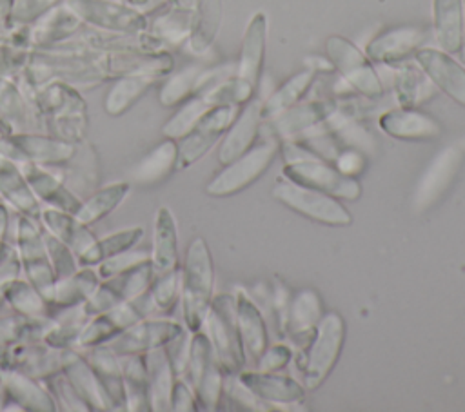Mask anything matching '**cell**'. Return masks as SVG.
<instances>
[{"label": "cell", "instance_id": "1", "mask_svg": "<svg viewBox=\"0 0 465 412\" xmlns=\"http://www.w3.org/2000/svg\"><path fill=\"white\" fill-rule=\"evenodd\" d=\"M182 314L187 330L196 332L202 329L209 310L214 289V265L207 241L196 236L183 258L182 265Z\"/></svg>", "mask_w": 465, "mask_h": 412}, {"label": "cell", "instance_id": "2", "mask_svg": "<svg viewBox=\"0 0 465 412\" xmlns=\"http://www.w3.org/2000/svg\"><path fill=\"white\" fill-rule=\"evenodd\" d=\"M345 341V321L338 312H327L320 319L314 336L302 356V383L305 390L318 388L338 363Z\"/></svg>", "mask_w": 465, "mask_h": 412}, {"label": "cell", "instance_id": "3", "mask_svg": "<svg viewBox=\"0 0 465 412\" xmlns=\"http://www.w3.org/2000/svg\"><path fill=\"white\" fill-rule=\"evenodd\" d=\"M182 378L193 387L198 410H216L220 407L225 370L216 359L203 329L191 332L187 365Z\"/></svg>", "mask_w": 465, "mask_h": 412}, {"label": "cell", "instance_id": "4", "mask_svg": "<svg viewBox=\"0 0 465 412\" xmlns=\"http://www.w3.org/2000/svg\"><path fill=\"white\" fill-rule=\"evenodd\" d=\"M205 334L213 345L214 356L227 374H238L243 367V345L240 338L236 303L231 294L213 296L203 325Z\"/></svg>", "mask_w": 465, "mask_h": 412}, {"label": "cell", "instance_id": "5", "mask_svg": "<svg viewBox=\"0 0 465 412\" xmlns=\"http://www.w3.org/2000/svg\"><path fill=\"white\" fill-rule=\"evenodd\" d=\"M271 194L276 201L311 221L329 227H349L352 223L351 212L338 201V198L296 183L285 176L274 181Z\"/></svg>", "mask_w": 465, "mask_h": 412}, {"label": "cell", "instance_id": "6", "mask_svg": "<svg viewBox=\"0 0 465 412\" xmlns=\"http://www.w3.org/2000/svg\"><path fill=\"white\" fill-rule=\"evenodd\" d=\"M278 151V140L272 136L262 140L236 160L225 163L223 169L205 185V192L213 198H227L247 189L269 169Z\"/></svg>", "mask_w": 465, "mask_h": 412}, {"label": "cell", "instance_id": "7", "mask_svg": "<svg viewBox=\"0 0 465 412\" xmlns=\"http://www.w3.org/2000/svg\"><path fill=\"white\" fill-rule=\"evenodd\" d=\"M15 247L22 276L33 283L49 301L53 285L56 281V276L53 272V267L47 260L45 243H44V229L40 223L27 216H16V231H15Z\"/></svg>", "mask_w": 465, "mask_h": 412}, {"label": "cell", "instance_id": "8", "mask_svg": "<svg viewBox=\"0 0 465 412\" xmlns=\"http://www.w3.org/2000/svg\"><path fill=\"white\" fill-rule=\"evenodd\" d=\"M283 176L338 200H358L361 196V185L356 178L341 174L336 167L314 154L287 162L283 167Z\"/></svg>", "mask_w": 465, "mask_h": 412}, {"label": "cell", "instance_id": "9", "mask_svg": "<svg viewBox=\"0 0 465 412\" xmlns=\"http://www.w3.org/2000/svg\"><path fill=\"white\" fill-rule=\"evenodd\" d=\"M73 354L74 348H56L47 345L44 339L16 341L5 348L2 368H15L31 378L45 379L62 372Z\"/></svg>", "mask_w": 465, "mask_h": 412}, {"label": "cell", "instance_id": "10", "mask_svg": "<svg viewBox=\"0 0 465 412\" xmlns=\"http://www.w3.org/2000/svg\"><path fill=\"white\" fill-rule=\"evenodd\" d=\"M465 162V151L460 145H449L440 151L425 169L412 194V207L416 212H425L436 205L450 189Z\"/></svg>", "mask_w": 465, "mask_h": 412}, {"label": "cell", "instance_id": "11", "mask_svg": "<svg viewBox=\"0 0 465 412\" xmlns=\"http://www.w3.org/2000/svg\"><path fill=\"white\" fill-rule=\"evenodd\" d=\"M183 329L185 325L176 319L165 316H147L129 325L104 345H107L118 356L145 354L153 348L165 347Z\"/></svg>", "mask_w": 465, "mask_h": 412}, {"label": "cell", "instance_id": "12", "mask_svg": "<svg viewBox=\"0 0 465 412\" xmlns=\"http://www.w3.org/2000/svg\"><path fill=\"white\" fill-rule=\"evenodd\" d=\"M236 118L234 105H214L178 143V171L203 158Z\"/></svg>", "mask_w": 465, "mask_h": 412}, {"label": "cell", "instance_id": "13", "mask_svg": "<svg viewBox=\"0 0 465 412\" xmlns=\"http://www.w3.org/2000/svg\"><path fill=\"white\" fill-rule=\"evenodd\" d=\"M327 56L345 80L361 94L378 98L383 93L381 82L371 62L345 38L331 36L327 40Z\"/></svg>", "mask_w": 465, "mask_h": 412}, {"label": "cell", "instance_id": "14", "mask_svg": "<svg viewBox=\"0 0 465 412\" xmlns=\"http://www.w3.org/2000/svg\"><path fill=\"white\" fill-rule=\"evenodd\" d=\"M20 167L25 174V180L33 194L42 205L76 214L82 198L73 189H69L60 172L53 171V167L38 165L33 162H24L20 163Z\"/></svg>", "mask_w": 465, "mask_h": 412}, {"label": "cell", "instance_id": "15", "mask_svg": "<svg viewBox=\"0 0 465 412\" xmlns=\"http://www.w3.org/2000/svg\"><path fill=\"white\" fill-rule=\"evenodd\" d=\"M265 38H267V18L263 13H256L243 34L240 60L236 65V83L251 98L263 67L265 58Z\"/></svg>", "mask_w": 465, "mask_h": 412}, {"label": "cell", "instance_id": "16", "mask_svg": "<svg viewBox=\"0 0 465 412\" xmlns=\"http://www.w3.org/2000/svg\"><path fill=\"white\" fill-rule=\"evenodd\" d=\"M9 140L20 156V163L33 162L45 167H62L76 152L78 143L42 132H9Z\"/></svg>", "mask_w": 465, "mask_h": 412}, {"label": "cell", "instance_id": "17", "mask_svg": "<svg viewBox=\"0 0 465 412\" xmlns=\"http://www.w3.org/2000/svg\"><path fill=\"white\" fill-rule=\"evenodd\" d=\"M240 381L263 403L278 405H298L305 397V387L292 376L278 372L249 370L238 374Z\"/></svg>", "mask_w": 465, "mask_h": 412}, {"label": "cell", "instance_id": "18", "mask_svg": "<svg viewBox=\"0 0 465 412\" xmlns=\"http://www.w3.org/2000/svg\"><path fill=\"white\" fill-rule=\"evenodd\" d=\"M323 314L325 312H323V305L318 292L312 289L300 290L289 301L283 316V330L287 338L302 348L307 347Z\"/></svg>", "mask_w": 465, "mask_h": 412}, {"label": "cell", "instance_id": "19", "mask_svg": "<svg viewBox=\"0 0 465 412\" xmlns=\"http://www.w3.org/2000/svg\"><path fill=\"white\" fill-rule=\"evenodd\" d=\"M78 18L107 31L116 33H138L145 29V18L125 5L111 4L104 0H80L74 4Z\"/></svg>", "mask_w": 465, "mask_h": 412}, {"label": "cell", "instance_id": "20", "mask_svg": "<svg viewBox=\"0 0 465 412\" xmlns=\"http://www.w3.org/2000/svg\"><path fill=\"white\" fill-rule=\"evenodd\" d=\"M416 60L436 87L465 107V69L449 53L420 49L416 51Z\"/></svg>", "mask_w": 465, "mask_h": 412}, {"label": "cell", "instance_id": "21", "mask_svg": "<svg viewBox=\"0 0 465 412\" xmlns=\"http://www.w3.org/2000/svg\"><path fill=\"white\" fill-rule=\"evenodd\" d=\"M149 261L154 276L167 274L180 269L178 252V229L174 214L169 207H158L153 221V243L149 250Z\"/></svg>", "mask_w": 465, "mask_h": 412}, {"label": "cell", "instance_id": "22", "mask_svg": "<svg viewBox=\"0 0 465 412\" xmlns=\"http://www.w3.org/2000/svg\"><path fill=\"white\" fill-rule=\"evenodd\" d=\"M142 318L143 316L140 314V310L134 307L133 301H122L107 312L91 316L85 327L82 329L74 348H89V347L104 345Z\"/></svg>", "mask_w": 465, "mask_h": 412}, {"label": "cell", "instance_id": "23", "mask_svg": "<svg viewBox=\"0 0 465 412\" xmlns=\"http://www.w3.org/2000/svg\"><path fill=\"white\" fill-rule=\"evenodd\" d=\"M0 198L16 214L38 221L42 203L33 194L20 163L0 156Z\"/></svg>", "mask_w": 465, "mask_h": 412}, {"label": "cell", "instance_id": "24", "mask_svg": "<svg viewBox=\"0 0 465 412\" xmlns=\"http://www.w3.org/2000/svg\"><path fill=\"white\" fill-rule=\"evenodd\" d=\"M380 127L385 134L405 142L434 140L441 134V127L436 120L412 107H401L381 114Z\"/></svg>", "mask_w": 465, "mask_h": 412}, {"label": "cell", "instance_id": "25", "mask_svg": "<svg viewBox=\"0 0 465 412\" xmlns=\"http://www.w3.org/2000/svg\"><path fill=\"white\" fill-rule=\"evenodd\" d=\"M84 359L91 365L98 376L107 397L114 410H125V387L120 367V356L114 354L107 345H96L89 348H76Z\"/></svg>", "mask_w": 465, "mask_h": 412}, {"label": "cell", "instance_id": "26", "mask_svg": "<svg viewBox=\"0 0 465 412\" xmlns=\"http://www.w3.org/2000/svg\"><path fill=\"white\" fill-rule=\"evenodd\" d=\"M262 118V102L258 100L251 102L242 114L234 118L218 149V162L222 165L236 160L254 145Z\"/></svg>", "mask_w": 465, "mask_h": 412}, {"label": "cell", "instance_id": "27", "mask_svg": "<svg viewBox=\"0 0 465 412\" xmlns=\"http://www.w3.org/2000/svg\"><path fill=\"white\" fill-rule=\"evenodd\" d=\"M38 223L44 231L51 232L53 236L62 240L65 245H69L76 254V258L96 240V236L91 231V225H85L73 212H67L62 209L42 205V211L38 214Z\"/></svg>", "mask_w": 465, "mask_h": 412}, {"label": "cell", "instance_id": "28", "mask_svg": "<svg viewBox=\"0 0 465 412\" xmlns=\"http://www.w3.org/2000/svg\"><path fill=\"white\" fill-rule=\"evenodd\" d=\"M234 303L243 352L249 359L258 361L263 350L269 347V332L265 319L258 305L243 290H238V294L234 296Z\"/></svg>", "mask_w": 465, "mask_h": 412}, {"label": "cell", "instance_id": "29", "mask_svg": "<svg viewBox=\"0 0 465 412\" xmlns=\"http://www.w3.org/2000/svg\"><path fill=\"white\" fill-rule=\"evenodd\" d=\"M174 171H178V142L165 138L134 165L133 183L138 187H156Z\"/></svg>", "mask_w": 465, "mask_h": 412}, {"label": "cell", "instance_id": "30", "mask_svg": "<svg viewBox=\"0 0 465 412\" xmlns=\"http://www.w3.org/2000/svg\"><path fill=\"white\" fill-rule=\"evenodd\" d=\"M2 378L9 399L16 401L25 412H56V405L42 379L15 368H2Z\"/></svg>", "mask_w": 465, "mask_h": 412}, {"label": "cell", "instance_id": "31", "mask_svg": "<svg viewBox=\"0 0 465 412\" xmlns=\"http://www.w3.org/2000/svg\"><path fill=\"white\" fill-rule=\"evenodd\" d=\"M427 42V33L418 27H396L380 36H376L369 47L367 54L376 62H396L411 53L420 51Z\"/></svg>", "mask_w": 465, "mask_h": 412}, {"label": "cell", "instance_id": "32", "mask_svg": "<svg viewBox=\"0 0 465 412\" xmlns=\"http://www.w3.org/2000/svg\"><path fill=\"white\" fill-rule=\"evenodd\" d=\"M147 368V388H149V405L153 412L171 410V390L176 379L173 365L167 358L163 347L153 348L143 354Z\"/></svg>", "mask_w": 465, "mask_h": 412}, {"label": "cell", "instance_id": "33", "mask_svg": "<svg viewBox=\"0 0 465 412\" xmlns=\"http://www.w3.org/2000/svg\"><path fill=\"white\" fill-rule=\"evenodd\" d=\"M89 318L91 314L84 303L53 309L44 332V341L56 348H74L76 339Z\"/></svg>", "mask_w": 465, "mask_h": 412}, {"label": "cell", "instance_id": "34", "mask_svg": "<svg viewBox=\"0 0 465 412\" xmlns=\"http://www.w3.org/2000/svg\"><path fill=\"white\" fill-rule=\"evenodd\" d=\"M332 107L325 102H311L303 105H292L280 114H276L271 122L269 134L274 138H291L298 132L309 131L318 123L325 122L332 114Z\"/></svg>", "mask_w": 465, "mask_h": 412}, {"label": "cell", "instance_id": "35", "mask_svg": "<svg viewBox=\"0 0 465 412\" xmlns=\"http://www.w3.org/2000/svg\"><path fill=\"white\" fill-rule=\"evenodd\" d=\"M64 372L69 378V381L74 385V388L82 396V399L87 403L91 412L114 410L98 376L94 374L91 365L84 359V356L76 348H74L73 358L64 367Z\"/></svg>", "mask_w": 465, "mask_h": 412}, {"label": "cell", "instance_id": "36", "mask_svg": "<svg viewBox=\"0 0 465 412\" xmlns=\"http://www.w3.org/2000/svg\"><path fill=\"white\" fill-rule=\"evenodd\" d=\"M434 34L441 49L456 54L463 44V2L461 0H432Z\"/></svg>", "mask_w": 465, "mask_h": 412}, {"label": "cell", "instance_id": "37", "mask_svg": "<svg viewBox=\"0 0 465 412\" xmlns=\"http://www.w3.org/2000/svg\"><path fill=\"white\" fill-rule=\"evenodd\" d=\"M143 238V227L133 225V227H124L113 232H107L100 238H96L76 260L80 267H96L104 260L125 252L129 249H134L140 240Z\"/></svg>", "mask_w": 465, "mask_h": 412}, {"label": "cell", "instance_id": "38", "mask_svg": "<svg viewBox=\"0 0 465 412\" xmlns=\"http://www.w3.org/2000/svg\"><path fill=\"white\" fill-rule=\"evenodd\" d=\"M4 301L7 307L25 316L27 319L45 321L51 318V312H53V305L47 301V298L33 283H29L22 274L18 278H13L5 285Z\"/></svg>", "mask_w": 465, "mask_h": 412}, {"label": "cell", "instance_id": "39", "mask_svg": "<svg viewBox=\"0 0 465 412\" xmlns=\"http://www.w3.org/2000/svg\"><path fill=\"white\" fill-rule=\"evenodd\" d=\"M129 192L131 183L124 180L96 187L87 198H82V203L74 216L85 225H94L107 218L114 209H118Z\"/></svg>", "mask_w": 465, "mask_h": 412}, {"label": "cell", "instance_id": "40", "mask_svg": "<svg viewBox=\"0 0 465 412\" xmlns=\"http://www.w3.org/2000/svg\"><path fill=\"white\" fill-rule=\"evenodd\" d=\"M100 276L94 267H78L73 274L54 281L49 303L53 309L84 303L100 285Z\"/></svg>", "mask_w": 465, "mask_h": 412}, {"label": "cell", "instance_id": "41", "mask_svg": "<svg viewBox=\"0 0 465 412\" xmlns=\"http://www.w3.org/2000/svg\"><path fill=\"white\" fill-rule=\"evenodd\" d=\"M120 367H122L124 387H125V410H133V412L151 410L145 356L143 354L120 356Z\"/></svg>", "mask_w": 465, "mask_h": 412}, {"label": "cell", "instance_id": "42", "mask_svg": "<svg viewBox=\"0 0 465 412\" xmlns=\"http://www.w3.org/2000/svg\"><path fill=\"white\" fill-rule=\"evenodd\" d=\"M222 22V0H198L193 15V27L189 34L191 49L200 54L205 53L216 38Z\"/></svg>", "mask_w": 465, "mask_h": 412}, {"label": "cell", "instance_id": "43", "mask_svg": "<svg viewBox=\"0 0 465 412\" xmlns=\"http://www.w3.org/2000/svg\"><path fill=\"white\" fill-rule=\"evenodd\" d=\"M154 82L156 80L149 76H136V74L118 76L105 96V103H104L105 113L109 116H122L151 89Z\"/></svg>", "mask_w": 465, "mask_h": 412}, {"label": "cell", "instance_id": "44", "mask_svg": "<svg viewBox=\"0 0 465 412\" xmlns=\"http://www.w3.org/2000/svg\"><path fill=\"white\" fill-rule=\"evenodd\" d=\"M62 167H64V172H60V174H62L64 181L69 178L87 189L98 187L100 160H98L96 147L93 143H87L85 140L82 143H78L74 156Z\"/></svg>", "mask_w": 465, "mask_h": 412}, {"label": "cell", "instance_id": "45", "mask_svg": "<svg viewBox=\"0 0 465 412\" xmlns=\"http://www.w3.org/2000/svg\"><path fill=\"white\" fill-rule=\"evenodd\" d=\"M153 280H154V272H153L151 261L147 260L122 274H116L102 281L118 296L120 301H134L149 290Z\"/></svg>", "mask_w": 465, "mask_h": 412}, {"label": "cell", "instance_id": "46", "mask_svg": "<svg viewBox=\"0 0 465 412\" xmlns=\"http://www.w3.org/2000/svg\"><path fill=\"white\" fill-rule=\"evenodd\" d=\"M314 80V71L305 69L294 76H291L280 89H276L263 103H262V116H276L282 111L292 107L309 89L311 82Z\"/></svg>", "mask_w": 465, "mask_h": 412}, {"label": "cell", "instance_id": "47", "mask_svg": "<svg viewBox=\"0 0 465 412\" xmlns=\"http://www.w3.org/2000/svg\"><path fill=\"white\" fill-rule=\"evenodd\" d=\"M147 296L154 316H169L182 298V270L176 269L167 274L154 276Z\"/></svg>", "mask_w": 465, "mask_h": 412}, {"label": "cell", "instance_id": "48", "mask_svg": "<svg viewBox=\"0 0 465 412\" xmlns=\"http://www.w3.org/2000/svg\"><path fill=\"white\" fill-rule=\"evenodd\" d=\"M213 105L207 102L205 96L198 94L191 100H187L174 116H171L162 132L165 138H173V140H182L189 131H193V127L202 120V116L211 109Z\"/></svg>", "mask_w": 465, "mask_h": 412}, {"label": "cell", "instance_id": "49", "mask_svg": "<svg viewBox=\"0 0 465 412\" xmlns=\"http://www.w3.org/2000/svg\"><path fill=\"white\" fill-rule=\"evenodd\" d=\"M45 388L49 390L56 410H65V412H91L87 403L82 399V396L76 392L74 385L69 381L65 372H56L45 379H42Z\"/></svg>", "mask_w": 465, "mask_h": 412}, {"label": "cell", "instance_id": "50", "mask_svg": "<svg viewBox=\"0 0 465 412\" xmlns=\"http://www.w3.org/2000/svg\"><path fill=\"white\" fill-rule=\"evenodd\" d=\"M0 118L9 132H24L27 131V116L25 107L16 93V89L9 83L0 80Z\"/></svg>", "mask_w": 465, "mask_h": 412}, {"label": "cell", "instance_id": "51", "mask_svg": "<svg viewBox=\"0 0 465 412\" xmlns=\"http://www.w3.org/2000/svg\"><path fill=\"white\" fill-rule=\"evenodd\" d=\"M423 74H425L423 69L420 71L414 65H405V69L400 73L396 89H398V100L403 107H414L420 102H423L425 96L429 94V85Z\"/></svg>", "mask_w": 465, "mask_h": 412}, {"label": "cell", "instance_id": "52", "mask_svg": "<svg viewBox=\"0 0 465 412\" xmlns=\"http://www.w3.org/2000/svg\"><path fill=\"white\" fill-rule=\"evenodd\" d=\"M198 76H200V71L196 67H187V69L173 74L160 91L162 105L171 107V105L183 102L187 96H191L196 91Z\"/></svg>", "mask_w": 465, "mask_h": 412}, {"label": "cell", "instance_id": "53", "mask_svg": "<svg viewBox=\"0 0 465 412\" xmlns=\"http://www.w3.org/2000/svg\"><path fill=\"white\" fill-rule=\"evenodd\" d=\"M44 243H45L47 260L53 267V272H54L56 280L73 274L80 267L73 249L69 245H65L62 240H58L56 236H53L51 232H47V231H44Z\"/></svg>", "mask_w": 465, "mask_h": 412}, {"label": "cell", "instance_id": "54", "mask_svg": "<svg viewBox=\"0 0 465 412\" xmlns=\"http://www.w3.org/2000/svg\"><path fill=\"white\" fill-rule=\"evenodd\" d=\"M149 260V252L147 250H138V249H129L125 252H120V254H114L107 260H104L102 263H98L94 269L100 276V280H109L116 274H122L143 261Z\"/></svg>", "mask_w": 465, "mask_h": 412}, {"label": "cell", "instance_id": "55", "mask_svg": "<svg viewBox=\"0 0 465 412\" xmlns=\"http://www.w3.org/2000/svg\"><path fill=\"white\" fill-rule=\"evenodd\" d=\"M29 319L11 307H0V345L9 347L22 339Z\"/></svg>", "mask_w": 465, "mask_h": 412}, {"label": "cell", "instance_id": "56", "mask_svg": "<svg viewBox=\"0 0 465 412\" xmlns=\"http://www.w3.org/2000/svg\"><path fill=\"white\" fill-rule=\"evenodd\" d=\"M292 359V348L289 345H283V343H278V345H272V347H267L263 350V354L260 356V359L256 361L258 363V368L256 370H262V372H278L282 368H285Z\"/></svg>", "mask_w": 465, "mask_h": 412}, {"label": "cell", "instance_id": "57", "mask_svg": "<svg viewBox=\"0 0 465 412\" xmlns=\"http://www.w3.org/2000/svg\"><path fill=\"white\" fill-rule=\"evenodd\" d=\"M171 410H174V412H194V410H198L194 390L183 378L174 379V385H173V390H171Z\"/></svg>", "mask_w": 465, "mask_h": 412}, {"label": "cell", "instance_id": "58", "mask_svg": "<svg viewBox=\"0 0 465 412\" xmlns=\"http://www.w3.org/2000/svg\"><path fill=\"white\" fill-rule=\"evenodd\" d=\"M118 303H122V301L118 299V296L104 281H100V285L94 289V292L84 301V305H85V309H87V312L91 316L107 312L113 307H116Z\"/></svg>", "mask_w": 465, "mask_h": 412}, {"label": "cell", "instance_id": "59", "mask_svg": "<svg viewBox=\"0 0 465 412\" xmlns=\"http://www.w3.org/2000/svg\"><path fill=\"white\" fill-rule=\"evenodd\" d=\"M20 274H22V269H20L18 254H16L15 247H7V250L0 258V307L5 305V301H4V289H5V285L13 278H18Z\"/></svg>", "mask_w": 465, "mask_h": 412}, {"label": "cell", "instance_id": "60", "mask_svg": "<svg viewBox=\"0 0 465 412\" xmlns=\"http://www.w3.org/2000/svg\"><path fill=\"white\" fill-rule=\"evenodd\" d=\"M334 167L351 178H356L365 169V156L358 149H347L343 152H338L334 158Z\"/></svg>", "mask_w": 465, "mask_h": 412}, {"label": "cell", "instance_id": "61", "mask_svg": "<svg viewBox=\"0 0 465 412\" xmlns=\"http://www.w3.org/2000/svg\"><path fill=\"white\" fill-rule=\"evenodd\" d=\"M9 223H11V212L9 205L0 201V258L7 250V232H9Z\"/></svg>", "mask_w": 465, "mask_h": 412}, {"label": "cell", "instance_id": "62", "mask_svg": "<svg viewBox=\"0 0 465 412\" xmlns=\"http://www.w3.org/2000/svg\"><path fill=\"white\" fill-rule=\"evenodd\" d=\"M9 401V394H7V388H5V383H4V378H2V368H0V410L4 412V407L7 405Z\"/></svg>", "mask_w": 465, "mask_h": 412}, {"label": "cell", "instance_id": "63", "mask_svg": "<svg viewBox=\"0 0 465 412\" xmlns=\"http://www.w3.org/2000/svg\"><path fill=\"white\" fill-rule=\"evenodd\" d=\"M0 201H2V198H0Z\"/></svg>", "mask_w": 465, "mask_h": 412}]
</instances>
